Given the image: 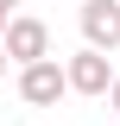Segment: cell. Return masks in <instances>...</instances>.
Here are the masks:
<instances>
[{
	"instance_id": "3957f363",
	"label": "cell",
	"mask_w": 120,
	"mask_h": 126,
	"mask_svg": "<svg viewBox=\"0 0 120 126\" xmlns=\"http://www.w3.org/2000/svg\"><path fill=\"white\" fill-rule=\"evenodd\" d=\"M6 57L19 63V69H32V63H44L51 57V25L44 19H32V13H13V25H6Z\"/></svg>"
},
{
	"instance_id": "277c9868",
	"label": "cell",
	"mask_w": 120,
	"mask_h": 126,
	"mask_svg": "<svg viewBox=\"0 0 120 126\" xmlns=\"http://www.w3.org/2000/svg\"><path fill=\"white\" fill-rule=\"evenodd\" d=\"M63 94H70V76H63V63L44 57V63H32V69H19V101L25 107H57Z\"/></svg>"
},
{
	"instance_id": "52a82bcc",
	"label": "cell",
	"mask_w": 120,
	"mask_h": 126,
	"mask_svg": "<svg viewBox=\"0 0 120 126\" xmlns=\"http://www.w3.org/2000/svg\"><path fill=\"white\" fill-rule=\"evenodd\" d=\"M6 63H13V57H6V44H0V76H6Z\"/></svg>"
},
{
	"instance_id": "5b68a950",
	"label": "cell",
	"mask_w": 120,
	"mask_h": 126,
	"mask_svg": "<svg viewBox=\"0 0 120 126\" xmlns=\"http://www.w3.org/2000/svg\"><path fill=\"white\" fill-rule=\"evenodd\" d=\"M107 107H114V113H120V76H114V88H107Z\"/></svg>"
},
{
	"instance_id": "6da1fadb",
	"label": "cell",
	"mask_w": 120,
	"mask_h": 126,
	"mask_svg": "<svg viewBox=\"0 0 120 126\" xmlns=\"http://www.w3.org/2000/svg\"><path fill=\"white\" fill-rule=\"evenodd\" d=\"M76 25H82V44L114 57L120 50V0H82L76 6Z\"/></svg>"
},
{
	"instance_id": "8992f818",
	"label": "cell",
	"mask_w": 120,
	"mask_h": 126,
	"mask_svg": "<svg viewBox=\"0 0 120 126\" xmlns=\"http://www.w3.org/2000/svg\"><path fill=\"white\" fill-rule=\"evenodd\" d=\"M6 25H13V13H6V6H0V38H6Z\"/></svg>"
},
{
	"instance_id": "7a4b0ae2",
	"label": "cell",
	"mask_w": 120,
	"mask_h": 126,
	"mask_svg": "<svg viewBox=\"0 0 120 126\" xmlns=\"http://www.w3.org/2000/svg\"><path fill=\"white\" fill-rule=\"evenodd\" d=\"M63 76H70V94H89V101H107V88H114V63L101 57V50H76V57H63Z\"/></svg>"
},
{
	"instance_id": "ba28073f",
	"label": "cell",
	"mask_w": 120,
	"mask_h": 126,
	"mask_svg": "<svg viewBox=\"0 0 120 126\" xmlns=\"http://www.w3.org/2000/svg\"><path fill=\"white\" fill-rule=\"evenodd\" d=\"M0 6H6V13H13V6H25V0H0Z\"/></svg>"
}]
</instances>
